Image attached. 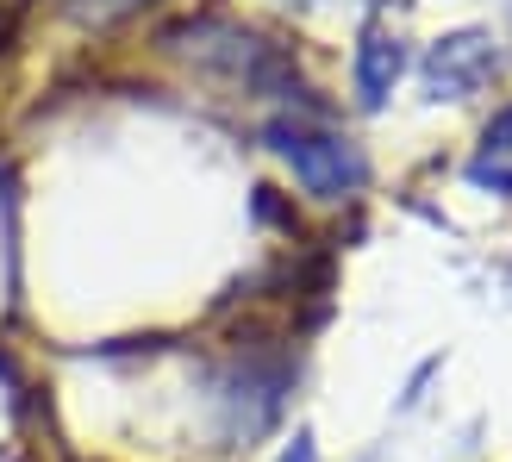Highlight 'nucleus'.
<instances>
[{
    "label": "nucleus",
    "mask_w": 512,
    "mask_h": 462,
    "mask_svg": "<svg viewBox=\"0 0 512 462\" xmlns=\"http://www.w3.org/2000/svg\"><path fill=\"white\" fill-rule=\"evenodd\" d=\"M263 144L294 169V182H300L306 194L325 200V207L356 200V194L369 188V157H363V144L344 138V132H331V125H319V119L275 113V119L263 125Z\"/></svg>",
    "instance_id": "nucleus-1"
},
{
    "label": "nucleus",
    "mask_w": 512,
    "mask_h": 462,
    "mask_svg": "<svg viewBox=\"0 0 512 462\" xmlns=\"http://www.w3.org/2000/svg\"><path fill=\"white\" fill-rule=\"evenodd\" d=\"M494 69H500V50H494L488 32H450V38L431 44L425 63H419L431 100H469L494 82Z\"/></svg>",
    "instance_id": "nucleus-2"
},
{
    "label": "nucleus",
    "mask_w": 512,
    "mask_h": 462,
    "mask_svg": "<svg viewBox=\"0 0 512 462\" xmlns=\"http://www.w3.org/2000/svg\"><path fill=\"white\" fill-rule=\"evenodd\" d=\"M406 38L388 32V25H363V38H356V57H350V88H356V107L363 113H381L388 107V94L400 88L406 75Z\"/></svg>",
    "instance_id": "nucleus-3"
},
{
    "label": "nucleus",
    "mask_w": 512,
    "mask_h": 462,
    "mask_svg": "<svg viewBox=\"0 0 512 462\" xmlns=\"http://www.w3.org/2000/svg\"><path fill=\"white\" fill-rule=\"evenodd\" d=\"M463 175H469L481 194L512 200V100H506V107H494V119L481 125V138H475V150H469Z\"/></svg>",
    "instance_id": "nucleus-4"
},
{
    "label": "nucleus",
    "mask_w": 512,
    "mask_h": 462,
    "mask_svg": "<svg viewBox=\"0 0 512 462\" xmlns=\"http://www.w3.org/2000/svg\"><path fill=\"white\" fill-rule=\"evenodd\" d=\"M138 7H150V0H63V13H69V19H82V25H107V19H132Z\"/></svg>",
    "instance_id": "nucleus-5"
},
{
    "label": "nucleus",
    "mask_w": 512,
    "mask_h": 462,
    "mask_svg": "<svg viewBox=\"0 0 512 462\" xmlns=\"http://www.w3.org/2000/svg\"><path fill=\"white\" fill-rule=\"evenodd\" d=\"M281 462H313V438H294V450L281 456Z\"/></svg>",
    "instance_id": "nucleus-6"
}]
</instances>
